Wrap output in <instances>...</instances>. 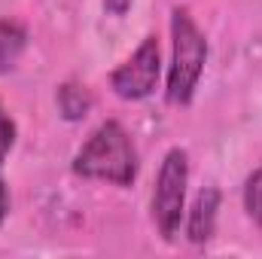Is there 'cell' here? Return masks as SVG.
Segmentation results:
<instances>
[{"label":"cell","instance_id":"obj_10","mask_svg":"<svg viewBox=\"0 0 262 259\" xmlns=\"http://www.w3.org/2000/svg\"><path fill=\"white\" fill-rule=\"evenodd\" d=\"M104 9L110 15H125L131 9V0H104Z\"/></svg>","mask_w":262,"mask_h":259},{"label":"cell","instance_id":"obj_7","mask_svg":"<svg viewBox=\"0 0 262 259\" xmlns=\"http://www.w3.org/2000/svg\"><path fill=\"white\" fill-rule=\"evenodd\" d=\"M58 110H61L64 119H82L92 110V95L82 85L67 82V85L58 89Z\"/></svg>","mask_w":262,"mask_h":259},{"label":"cell","instance_id":"obj_11","mask_svg":"<svg viewBox=\"0 0 262 259\" xmlns=\"http://www.w3.org/2000/svg\"><path fill=\"white\" fill-rule=\"evenodd\" d=\"M6 210H9V192H6V186H3V180H0V223H3V217H6Z\"/></svg>","mask_w":262,"mask_h":259},{"label":"cell","instance_id":"obj_3","mask_svg":"<svg viewBox=\"0 0 262 259\" xmlns=\"http://www.w3.org/2000/svg\"><path fill=\"white\" fill-rule=\"evenodd\" d=\"M186 183H189V159L183 149H171L159 168L156 195H152V217L165 241H171L183 220L186 204Z\"/></svg>","mask_w":262,"mask_h":259},{"label":"cell","instance_id":"obj_5","mask_svg":"<svg viewBox=\"0 0 262 259\" xmlns=\"http://www.w3.org/2000/svg\"><path fill=\"white\" fill-rule=\"evenodd\" d=\"M216 210H220V192L213 186L201 189L195 195V204L189 210V223H186V235L192 244H204L213 238L216 232Z\"/></svg>","mask_w":262,"mask_h":259},{"label":"cell","instance_id":"obj_9","mask_svg":"<svg viewBox=\"0 0 262 259\" xmlns=\"http://www.w3.org/2000/svg\"><path fill=\"white\" fill-rule=\"evenodd\" d=\"M12 143H15V125H12V119L0 110V162L6 159V153L12 149Z\"/></svg>","mask_w":262,"mask_h":259},{"label":"cell","instance_id":"obj_6","mask_svg":"<svg viewBox=\"0 0 262 259\" xmlns=\"http://www.w3.org/2000/svg\"><path fill=\"white\" fill-rule=\"evenodd\" d=\"M28 34L15 21H0V73H9L25 52Z\"/></svg>","mask_w":262,"mask_h":259},{"label":"cell","instance_id":"obj_4","mask_svg":"<svg viewBox=\"0 0 262 259\" xmlns=\"http://www.w3.org/2000/svg\"><path fill=\"white\" fill-rule=\"evenodd\" d=\"M159 70H162V61H159V43L156 37H146L137 52L131 55L119 70H113L110 76V85L119 98L125 101H140L146 95H152L156 82H159Z\"/></svg>","mask_w":262,"mask_h":259},{"label":"cell","instance_id":"obj_1","mask_svg":"<svg viewBox=\"0 0 262 259\" xmlns=\"http://www.w3.org/2000/svg\"><path fill=\"white\" fill-rule=\"evenodd\" d=\"M73 171L89 180H107L113 186H131L137 177V153L128 131L116 119L98 125L95 134L73 159Z\"/></svg>","mask_w":262,"mask_h":259},{"label":"cell","instance_id":"obj_8","mask_svg":"<svg viewBox=\"0 0 262 259\" xmlns=\"http://www.w3.org/2000/svg\"><path fill=\"white\" fill-rule=\"evenodd\" d=\"M244 210L256 226H262V165L244 183Z\"/></svg>","mask_w":262,"mask_h":259},{"label":"cell","instance_id":"obj_2","mask_svg":"<svg viewBox=\"0 0 262 259\" xmlns=\"http://www.w3.org/2000/svg\"><path fill=\"white\" fill-rule=\"evenodd\" d=\"M171 37H174V61L168 73V101L189 104L198 85V76L204 70V61H207V43L186 9H174Z\"/></svg>","mask_w":262,"mask_h":259}]
</instances>
